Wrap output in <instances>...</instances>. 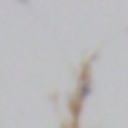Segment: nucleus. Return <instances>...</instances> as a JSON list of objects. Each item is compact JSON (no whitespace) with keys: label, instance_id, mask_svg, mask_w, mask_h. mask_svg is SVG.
Instances as JSON below:
<instances>
[{"label":"nucleus","instance_id":"2","mask_svg":"<svg viewBox=\"0 0 128 128\" xmlns=\"http://www.w3.org/2000/svg\"><path fill=\"white\" fill-rule=\"evenodd\" d=\"M64 128H66V126H64Z\"/></svg>","mask_w":128,"mask_h":128},{"label":"nucleus","instance_id":"1","mask_svg":"<svg viewBox=\"0 0 128 128\" xmlns=\"http://www.w3.org/2000/svg\"><path fill=\"white\" fill-rule=\"evenodd\" d=\"M97 55L88 57L86 62L81 64V71H78V81H76V92H74L71 102H69V109H71V119L74 124H78V116H81V109L92 95V60Z\"/></svg>","mask_w":128,"mask_h":128}]
</instances>
